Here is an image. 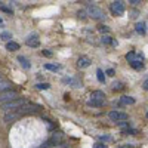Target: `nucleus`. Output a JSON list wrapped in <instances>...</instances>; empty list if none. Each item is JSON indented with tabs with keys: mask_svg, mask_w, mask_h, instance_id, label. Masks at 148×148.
<instances>
[{
	"mask_svg": "<svg viewBox=\"0 0 148 148\" xmlns=\"http://www.w3.org/2000/svg\"><path fill=\"white\" fill-rule=\"evenodd\" d=\"M25 104H27V101L24 99V98H18V99H15V101H10V102L3 104L2 107H3V110L8 113V111H15V110L18 111L19 108H22Z\"/></svg>",
	"mask_w": 148,
	"mask_h": 148,
	"instance_id": "obj_1",
	"label": "nucleus"
},
{
	"mask_svg": "<svg viewBox=\"0 0 148 148\" xmlns=\"http://www.w3.org/2000/svg\"><path fill=\"white\" fill-rule=\"evenodd\" d=\"M89 3V2H88ZM86 14H88L90 18L93 19H104L105 18V14H104V10L99 9L98 6H93V5H88V10H86Z\"/></svg>",
	"mask_w": 148,
	"mask_h": 148,
	"instance_id": "obj_2",
	"label": "nucleus"
},
{
	"mask_svg": "<svg viewBox=\"0 0 148 148\" xmlns=\"http://www.w3.org/2000/svg\"><path fill=\"white\" fill-rule=\"evenodd\" d=\"M15 99H18V92L16 90L9 89L6 92L0 93V104H2V105L6 104V102H10V101H15Z\"/></svg>",
	"mask_w": 148,
	"mask_h": 148,
	"instance_id": "obj_3",
	"label": "nucleus"
},
{
	"mask_svg": "<svg viewBox=\"0 0 148 148\" xmlns=\"http://www.w3.org/2000/svg\"><path fill=\"white\" fill-rule=\"evenodd\" d=\"M108 117H110L111 121H116V123L127 120V114H126V113H121V111H117V110L110 111V113H108Z\"/></svg>",
	"mask_w": 148,
	"mask_h": 148,
	"instance_id": "obj_4",
	"label": "nucleus"
},
{
	"mask_svg": "<svg viewBox=\"0 0 148 148\" xmlns=\"http://www.w3.org/2000/svg\"><path fill=\"white\" fill-rule=\"evenodd\" d=\"M40 108H42V107H40L39 104H30V102H27V104L24 105L22 108H19V110H18V113H19V116H24V114L34 113V111L40 110Z\"/></svg>",
	"mask_w": 148,
	"mask_h": 148,
	"instance_id": "obj_5",
	"label": "nucleus"
},
{
	"mask_svg": "<svg viewBox=\"0 0 148 148\" xmlns=\"http://www.w3.org/2000/svg\"><path fill=\"white\" fill-rule=\"evenodd\" d=\"M110 9H111V12H113L114 15L120 16V15H123V12H125V3L120 2V0H117V2H113L110 5Z\"/></svg>",
	"mask_w": 148,
	"mask_h": 148,
	"instance_id": "obj_6",
	"label": "nucleus"
},
{
	"mask_svg": "<svg viewBox=\"0 0 148 148\" xmlns=\"http://www.w3.org/2000/svg\"><path fill=\"white\" fill-rule=\"evenodd\" d=\"M19 117H21V116H19L18 111H8V113L5 114V117H3V120H5L6 123H14V121H16Z\"/></svg>",
	"mask_w": 148,
	"mask_h": 148,
	"instance_id": "obj_7",
	"label": "nucleus"
},
{
	"mask_svg": "<svg viewBox=\"0 0 148 148\" xmlns=\"http://www.w3.org/2000/svg\"><path fill=\"white\" fill-rule=\"evenodd\" d=\"M25 43H27L30 47H37V46L40 45V42H39V36H37L36 33H34V34H28Z\"/></svg>",
	"mask_w": 148,
	"mask_h": 148,
	"instance_id": "obj_8",
	"label": "nucleus"
},
{
	"mask_svg": "<svg viewBox=\"0 0 148 148\" xmlns=\"http://www.w3.org/2000/svg\"><path fill=\"white\" fill-rule=\"evenodd\" d=\"M62 83L64 84H68V86H73V88H82V83L77 79H74V77H64L62 79Z\"/></svg>",
	"mask_w": 148,
	"mask_h": 148,
	"instance_id": "obj_9",
	"label": "nucleus"
},
{
	"mask_svg": "<svg viewBox=\"0 0 148 148\" xmlns=\"http://www.w3.org/2000/svg\"><path fill=\"white\" fill-rule=\"evenodd\" d=\"M90 64H92V61H90L88 56H80V58H79V61H77L79 68H86V67H89Z\"/></svg>",
	"mask_w": 148,
	"mask_h": 148,
	"instance_id": "obj_10",
	"label": "nucleus"
},
{
	"mask_svg": "<svg viewBox=\"0 0 148 148\" xmlns=\"http://www.w3.org/2000/svg\"><path fill=\"white\" fill-rule=\"evenodd\" d=\"M126 59L129 62H133V61H142V55L136 53V52H129L126 53Z\"/></svg>",
	"mask_w": 148,
	"mask_h": 148,
	"instance_id": "obj_11",
	"label": "nucleus"
},
{
	"mask_svg": "<svg viewBox=\"0 0 148 148\" xmlns=\"http://www.w3.org/2000/svg\"><path fill=\"white\" fill-rule=\"evenodd\" d=\"M120 104L121 105H133L135 104V98H132V96H121Z\"/></svg>",
	"mask_w": 148,
	"mask_h": 148,
	"instance_id": "obj_12",
	"label": "nucleus"
},
{
	"mask_svg": "<svg viewBox=\"0 0 148 148\" xmlns=\"http://www.w3.org/2000/svg\"><path fill=\"white\" fill-rule=\"evenodd\" d=\"M6 49H8V51H10V52H15V51H18V49H19V45L16 43V42H8L6 43Z\"/></svg>",
	"mask_w": 148,
	"mask_h": 148,
	"instance_id": "obj_13",
	"label": "nucleus"
},
{
	"mask_svg": "<svg viewBox=\"0 0 148 148\" xmlns=\"http://www.w3.org/2000/svg\"><path fill=\"white\" fill-rule=\"evenodd\" d=\"M90 98H92V99H101V101H104L105 95H104V92H101V90H93V92L90 93Z\"/></svg>",
	"mask_w": 148,
	"mask_h": 148,
	"instance_id": "obj_14",
	"label": "nucleus"
},
{
	"mask_svg": "<svg viewBox=\"0 0 148 148\" xmlns=\"http://www.w3.org/2000/svg\"><path fill=\"white\" fill-rule=\"evenodd\" d=\"M18 61H19V64H21L24 68H25V70H28V68L31 67V65H30V62H28V59H27L25 56H22V55H21V56H18Z\"/></svg>",
	"mask_w": 148,
	"mask_h": 148,
	"instance_id": "obj_15",
	"label": "nucleus"
},
{
	"mask_svg": "<svg viewBox=\"0 0 148 148\" xmlns=\"http://www.w3.org/2000/svg\"><path fill=\"white\" fill-rule=\"evenodd\" d=\"M88 105L89 107H102L104 105V101H101V99H89L88 101Z\"/></svg>",
	"mask_w": 148,
	"mask_h": 148,
	"instance_id": "obj_16",
	"label": "nucleus"
},
{
	"mask_svg": "<svg viewBox=\"0 0 148 148\" xmlns=\"http://www.w3.org/2000/svg\"><path fill=\"white\" fill-rule=\"evenodd\" d=\"M45 68L49 70V71H55V73H56V71L61 70V65H58V64H46Z\"/></svg>",
	"mask_w": 148,
	"mask_h": 148,
	"instance_id": "obj_17",
	"label": "nucleus"
},
{
	"mask_svg": "<svg viewBox=\"0 0 148 148\" xmlns=\"http://www.w3.org/2000/svg\"><path fill=\"white\" fill-rule=\"evenodd\" d=\"M135 30H136V33H139V34H145V24L144 22H138L136 27H135Z\"/></svg>",
	"mask_w": 148,
	"mask_h": 148,
	"instance_id": "obj_18",
	"label": "nucleus"
},
{
	"mask_svg": "<svg viewBox=\"0 0 148 148\" xmlns=\"http://www.w3.org/2000/svg\"><path fill=\"white\" fill-rule=\"evenodd\" d=\"M96 77H98V82H101V83H104V82H105L104 71H102L101 68H98V70H96Z\"/></svg>",
	"mask_w": 148,
	"mask_h": 148,
	"instance_id": "obj_19",
	"label": "nucleus"
},
{
	"mask_svg": "<svg viewBox=\"0 0 148 148\" xmlns=\"http://www.w3.org/2000/svg\"><path fill=\"white\" fill-rule=\"evenodd\" d=\"M9 88H10V84H9L8 82H3V80L0 82V93H2L3 90H5V92H6V90H9Z\"/></svg>",
	"mask_w": 148,
	"mask_h": 148,
	"instance_id": "obj_20",
	"label": "nucleus"
},
{
	"mask_svg": "<svg viewBox=\"0 0 148 148\" xmlns=\"http://www.w3.org/2000/svg\"><path fill=\"white\" fill-rule=\"evenodd\" d=\"M130 65L135 68V70H141L144 67V64L141 62V61H133V62H130Z\"/></svg>",
	"mask_w": 148,
	"mask_h": 148,
	"instance_id": "obj_21",
	"label": "nucleus"
},
{
	"mask_svg": "<svg viewBox=\"0 0 148 148\" xmlns=\"http://www.w3.org/2000/svg\"><path fill=\"white\" fill-rule=\"evenodd\" d=\"M36 88L40 89V90H47L51 86H49V83H39V84H36Z\"/></svg>",
	"mask_w": 148,
	"mask_h": 148,
	"instance_id": "obj_22",
	"label": "nucleus"
},
{
	"mask_svg": "<svg viewBox=\"0 0 148 148\" xmlns=\"http://www.w3.org/2000/svg\"><path fill=\"white\" fill-rule=\"evenodd\" d=\"M0 9H2L3 12H6V14H14V10H12V8H9V6H5L3 3H0Z\"/></svg>",
	"mask_w": 148,
	"mask_h": 148,
	"instance_id": "obj_23",
	"label": "nucleus"
},
{
	"mask_svg": "<svg viewBox=\"0 0 148 148\" xmlns=\"http://www.w3.org/2000/svg\"><path fill=\"white\" fill-rule=\"evenodd\" d=\"M101 42H102V43H107V45H108V43H113V40H111V37H110L108 34L102 36V39H101Z\"/></svg>",
	"mask_w": 148,
	"mask_h": 148,
	"instance_id": "obj_24",
	"label": "nucleus"
},
{
	"mask_svg": "<svg viewBox=\"0 0 148 148\" xmlns=\"http://www.w3.org/2000/svg\"><path fill=\"white\" fill-rule=\"evenodd\" d=\"M0 37H2L3 40H9V39H10V33H8V31H3L2 34H0ZM9 42H10V40H9Z\"/></svg>",
	"mask_w": 148,
	"mask_h": 148,
	"instance_id": "obj_25",
	"label": "nucleus"
},
{
	"mask_svg": "<svg viewBox=\"0 0 148 148\" xmlns=\"http://www.w3.org/2000/svg\"><path fill=\"white\" fill-rule=\"evenodd\" d=\"M113 89L114 90H121L123 89V83H114L113 84Z\"/></svg>",
	"mask_w": 148,
	"mask_h": 148,
	"instance_id": "obj_26",
	"label": "nucleus"
},
{
	"mask_svg": "<svg viewBox=\"0 0 148 148\" xmlns=\"http://www.w3.org/2000/svg\"><path fill=\"white\" fill-rule=\"evenodd\" d=\"M123 133L125 135H135V133H138L135 129H126V130H123Z\"/></svg>",
	"mask_w": 148,
	"mask_h": 148,
	"instance_id": "obj_27",
	"label": "nucleus"
},
{
	"mask_svg": "<svg viewBox=\"0 0 148 148\" xmlns=\"http://www.w3.org/2000/svg\"><path fill=\"white\" fill-rule=\"evenodd\" d=\"M98 30H99L101 33H108V31H110L107 25H99V27H98Z\"/></svg>",
	"mask_w": 148,
	"mask_h": 148,
	"instance_id": "obj_28",
	"label": "nucleus"
},
{
	"mask_svg": "<svg viewBox=\"0 0 148 148\" xmlns=\"http://www.w3.org/2000/svg\"><path fill=\"white\" fill-rule=\"evenodd\" d=\"M105 74H107V76H110V77H113L114 74H116V71H114L113 68H108V70L105 71Z\"/></svg>",
	"mask_w": 148,
	"mask_h": 148,
	"instance_id": "obj_29",
	"label": "nucleus"
},
{
	"mask_svg": "<svg viewBox=\"0 0 148 148\" xmlns=\"http://www.w3.org/2000/svg\"><path fill=\"white\" fill-rule=\"evenodd\" d=\"M93 148H107V145H105L104 142H96V144L93 145Z\"/></svg>",
	"mask_w": 148,
	"mask_h": 148,
	"instance_id": "obj_30",
	"label": "nucleus"
},
{
	"mask_svg": "<svg viewBox=\"0 0 148 148\" xmlns=\"http://www.w3.org/2000/svg\"><path fill=\"white\" fill-rule=\"evenodd\" d=\"M117 125L121 126V127H129V126H130V125H129V121H119Z\"/></svg>",
	"mask_w": 148,
	"mask_h": 148,
	"instance_id": "obj_31",
	"label": "nucleus"
},
{
	"mask_svg": "<svg viewBox=\"0 0 148 148\" xmlns=\"http://www.w3.org/2000/svg\"><path fill=\"white\" fill-rule=\"evenodd\" d=\"M77 15H79V18H84V16H86V12H84V10H79Z\"/></svg>",
	"mask_w": 148,
	"mask_h": 148,
	"instance_id": "obj_32",
	"label": "nucleus"
},
{
	"mask_svg": "<svg viewBox=\"0 0 148 148\" xmlns=\"http://www.w3.org/2000/svg\"><path fill=\"white\" fill-rule=\"evenodd\" d=\"M42 53H43L45 56H52V52H51V51H42Z\"/></svg>",
	"mask_w": 148,
	"mask_h": 148,
	"instance_id": "obj_33",
	"label": "nucleus"
},
{
	"mask_svg": "<svg viewBox=\"0 0 148 148\" xmlns=\"http://www.w3.org/2000/svg\"><path fill=\"white\" fill-rule=\"evenodd\" d=\"M142 88H144V90H148V79L144 82V84H142Z\"/></svg>",
	"mask_w": 148,
	"mask_h": 148,
	"instance_id": "obj_34",
	"label": "nucleus"
},
{
	"mask_svg": "<svg viewBox=\"0 0 148 148\" xmlns=\"http://www.w3.org/2000/svg\"><path fill=\"white\" fill-rule=\"evenodd\" d=\"M129 3H132L133 6H136V5H139V0H130Z\"/></svg>",
	"mask_w": 148,
	"mask_h": 148,
	"instance_id": "obj_35",
	"label": "nucleus"
},
{
	"mask_svg": "<svg viewBox=\"0 0 148 148\" xmlns=\"http://www.w3.org/2000/svg\"><path fill=\"white\" fill-rule=\"evenodd\" d=\"M110 139H111L110 136H101V141H102V142H104V141H110Z\"/></svg>",
	"mask_w": 148,
	"mask_h": 148,
	"instance_id": "obj_36",
	"label": "nucleus"
},
{
	"mask_svg": "<svg viewBox=\"0 0 148 148\" xmlns=\"http://www.w3.org/2000/svg\"><path fill=\"white\" fill-rule=\"evenodd\" d=\"M145 116H147V119H148V111H147V114H145Z\"/></svg>",
	"mask_w": 148,
	"mask_h": 148,
	"instance_id": "obj_37",
	"label": "nucleus"
},
{
	"mask_svg": "<svg viewBox=\"0 0 148 148\" xmlns=\"http://www.w3.org/2000/svg\"><path fill=\"white\" fill-rule=\"evenodd\" d=\"M2 22H3V21H2V18H0V24H2Z\"/></svg>",
	"mask_w": 148,
	"mask_h": 148,
	"instance_id": "obj_38",
	"label": "nucleus"
},
{
	"mask_svg": "<svg viewBox=\"0 0 148 148\" xmlns=\"http://www.w3.org/2000/svg\"><path fill=\"white\" fill-rule=\"evenodd\" d=\"M147 25H148V24H147Z\"/></svg>",
	"mask_w": 148,
	"mask_h": 148,
	"instance_id": "obj_39",
	"label": "nucleus"
}]
</instances>
